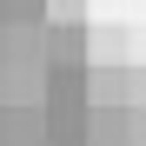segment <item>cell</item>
Returning <instances> with one entry per match:
<instances>
[{"label": "cell", "mask_w": 146, "mask_h": 146, "mask_svg": "<svg viewBox=\"0 0 146 146\" xmlns=\"http://www.w3.org/2000/svg\"><path fill=\"white\" fill-rule=\"evenodd\" d=\"M93 13H100V0H46L53 27H93Z\"/></svg>", "instance_id": "1"}, {"label": "cell", "mask_w": 146, "mask_h": 146, "mask_svg": "<svg viewBox=\"0 0 146 146\" xmlns=\"http://www.w3.org/2000/svg\"><path fill=\"white\" fill-rule=\"evenodd\" d=\"M126 139L146 146V106H126Z\"/></svg>", "instance_id": "2"}]
</instances>
